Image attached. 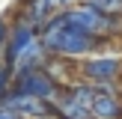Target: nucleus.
<instances>
[{"mask_svg": "<svg viewBox=\"0 0 122 119\" xmlns=\"http://www.w3.org/2000/svg\"><path fill=\"white\" fill-rule=\"evenodd\" d=\"M39 36H42V42H45L48 54H63V57H71V60L89 57V54L104 51V48L110 45L107 39H98V36H92V33H83V30L66 24L63 9L54 12V15L45 21V27H42Z\"/></svg>", "mask_w": 122, "mask_h": 119, "instance_id": "nucleus-1", "label": "nucleus"}, {"mask_svg": "<svg viewBox=\"0 0 122 119\" xmlns=\"http://www.w3.org/2000/svg\"><path fill=\"white\" fill-rule=\"evenodd\" d=\"M63 18H66V24L83 30V33H92V36H98V39H107V42H113L122 33V15H107V12L95 9V6L83 3V0L66 6Z\"/></svg>", "mask_w": 122, "mask_h": 119, "instance_id": "nucleus-2", "label": "nucleus"}, {"mask_svg": "<svg viewBox=\"0 0 122 119\" xmlns=\"http://www.w3.org/2000/svg\"><path fill=\"white\" fill-rule=\"evenodd\" d=\"M77 77H83L89 83L119 80L122 77V57L119 54H107V48L89 54V57H81L77 60Z\"/></svg>", "mask_w": 122, "mask_h": 119, "instance_id": "nucleus-3", "label": "nucleus"}, {"mask_svg": "<svg viewBox=\"0 0 122 119\" xmlns=\"http://www.w3.org/2000/svg\"><path fill=\"white\" fill-rule=\"evenodd\" d=\"M12 89L51 101L54 95H57L60 83H57V80H54V77L45 71V65H39V69H24V71H15V77H12Z\"/></svg>", "mask_w": 122, "mask_h": 119, "instance_id": "nucleus-4", "label": "nucleus"}, {"mask_svg": "<svg viewBox=\"0 0 122 119\" xmlns=\"http://www.w3.org/2000/svg\"><path fill=\"white\" fill-rule=\"evenodd\" d=\"M0 104L12 107V110H15V113H21L24 119H48V116L54 113L51 101L36 98V95H27V92H18V89H12V86H9V92L0 98Z\"/></svg>", "mask_w": 122, "mask_h": 119, "instance_id": "nucleus-5", "label": "nucleus"}, {"mask_svg": "<svg viewBox=\"0 0 122 119\" xmlns=\"http://www.w3.org/2000/svg\"><path fill=\"white\" fill-rule=\"evenodd\" d=\"M39 36V30L33 27L30 21H24L21 15L12 21V33H9V42H6V48H3V63L6 65H15V60H18V54L24 51V48L30 45V42Z\"/></svg>", "mask_w": 122, "mask_h": 119, "instance_id": "nucleus-6", "label": "nucleus"}, {"mask_svg": "<svg viewBox=\"0 0 122 119\" xmlns=\"http://www.w3.org/2000/svg\"><path fill=\"white\" fill-rule=\"evenodd\" d=\"M45 71L60 83V86H66V83H71V80L77 77V60L63 57V54H48V60H45Z\"/></svg>", "mask_w": 122, "mask_h": 119, "instance_id": "nucleus-7", "label": "nucleus"}, {"mask_svg": "<svg viewBox=\"0 0 122 119\" xmlns=\"http://www.w3.org/2000/svg\"><path fill=\"white\" fill-rule=\"evenodd\" d=\"M92 119H122V95L116 92H98L92 98Z\"/></svg>", "mask_w": 122, "mask_h": 119, "instance_id": "nucleus-8", "label": "nucleus"}, {"mask_svg": "<svg viewBox=\"0 0 122 119\" xmlns=\"http://www.w3.org/2000/svg\"><path fill=\"white\" fill-rule=\"evenodd\" d=\"M45 60H48V48H45V42H42V36H36V39L30 42L21 54H18V60H15V65H12V69H15V71L39 69V65H45Z\"/></svg>", "mask_w": 122, "mask_h": 119, "instance_id": "nucleus-9", "label": "nucleus"}, {"mask_svg": "<svg viewBox=\"0 0 122 119\" xmlns=\"http://www.w3.org/2000/svg\"><path fill=\"white\" fill-rule=\"evenodd\" d=\"M18 15H21L24 21H30L42 33V27H45V21L54 15V9L45 3V0H18Z\"/></svg>", "mask_w": 122, "mask_h": 119, "instance_id": "nucleus-10", "label": "nucleus"}, {"mask_svg": "<svg viewBox=\"0 0 122 119\" xmlns=\"http://www.w3.org/2000/svg\"><path fill=\"white\" fill-rule=\"evenodd\" d=\"M83 3L95 6V9L107 12V15H122V0H83Z\"/></svg>", "mask_w": 122, "mask_h": 119, "instance_id": "nucleus-11", "label": "nucleus"}, {"mask_svg": "<svg viewBox=\"0 0 122 119\" xmlns=\"http://www.w3.org/2000/svg\"><path fill=\"white\" fill-rule=\"evenodd\" d=\"M9 33H12L9 18H6V15H0V60H3V48H6V42H9Z\"/></svg>", "mask_w": 122, "mask_h": 119, "instance_id": "nucleus-12", "label": "nucleus"}, {"mask_svg": "<svg viewBox=\"0 0 122 119\" xmlns=\"http://www.w3.org/2000/svg\"><path fill=\"white\" fill-rule=\"evenodd\" d=\"M0 119H24L21 113H15L12 107H6V104H0Z\"/></svg>", "mask_w": 122, "mask_h": 119, "instance_id": "nucleus-13", "label": "nucleus"}, {"mask_svg": "<svg viewBox=\"0 0 122 119\" xmlns=\"http://www.w3.org/2000/svg\"><path fill=\"white\" fill-rule=\"evenodd\" d=\"M48 6H51L54 12H60V9H66V0H45Z\"/></svg>", "mask_w": 122, "mask_h": 119, "instance_id": "nucleus-14", "label": "nucleus"}, {"mask_svg": "<svg viewBox=\"0 0 122 119\" xmlns=\"http://www.w3.org/2000/svg\"><path fill=\"white\" fill-rule=\"evenodd\" d=\"M48 119H66V116H57V113H51V116H48Z\"/></svg>", "mask_w": 122, "mask_h": 119, "instance_id": "nucleus-15", "label": "nucleus"}]
</instances>
